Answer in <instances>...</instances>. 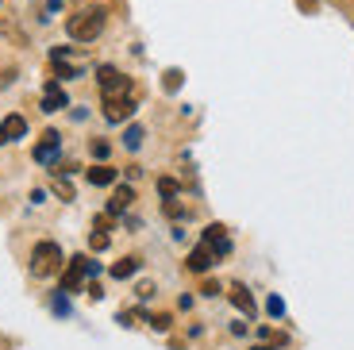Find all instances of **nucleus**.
<instances>
[{
	"instance_id": "21",
	"label": "nucleus",
	"mask_w": 354,
	"mask_h": 350,
	"mask_svg": "<svg viewBox=\"0 0 354 350\" xmlns=\"http://www.w3.org/2000/svg\"><path fill=\"white\" fill-rule=\"evenodd\" d=\"M58 4H62V0H50V12H54V8H58Z\"/></svg>"
},
{
	"instance_id": "7",
	"label": "nucleus",
	"mask_w": 354,
	"mask_h": 350,
	"mask_svg": "<svg viewBox=\"0 0 354 350\" xmlns=\"http://www.w3.org/2000/svg\"><path fill=\"white\" fill-rule=\"evenodd\" d=\"M58 150H62V139H58V131H46V135H43V142L35 147V162L50 166L54 158H58Z\"/></svg>"
},
{
	"instance_id": "13",
	"label": "nucleus",
	"mask_w": 354,
	"mask_h": 350,
	"mask_svg": "<svg viewBox=\"0 0 354 350\" xmlns=\"http://www.w3.org/2000/svg\"><path fill=\"white\" fill-rule=\"evenodd\" d=\"M231 300H235V304H239L243 308V312H254V300H250V293L247 289H243V285H235V289H231Z\"/></svg>"
},
{
	"instance_id": "5",
	"label": "nucleus",
	"mask_w": 354,
	"mask_h": 350,
	"mask_svg": "<svg viewBox=\"0 0 354 350\" xmlns=\"http://www.w3.org/2000/svg\"><path fill=\"white\" fill-rule=\"evenodd\" d=\"M201 243H204V246H212L216 258H227V254H231V239H227V231H223L220 223L204 228V239H201Z\"/></svg>"
},
{
	"instance_id": "9",
	"label": "nucleus",
	"mask_w": 354,
	"mask_h": 350,
	"mask_svg": "<svg viewBox=\"0 0 354 350\" xmlns=\"http://www.w3.org/2000/svg\"><path fill=\"white\" fill-rule=\"evenodd\" d=\"M212 262H216V254H212V246H204V243L189 254V270H193V273H208V270H212Z\"/></svg>"
},
{
	"instance_id": "18",
	"label": "nucleus",
	"mask_w": 354,
	"mask_h": 350,
	"mask_svg": "<svg viewBox=\"0 0 354 350\" xmlns=\"http://www.w3.org/2000/svg\"><path fill=\"white\" fill-rule=\"evenodd\" d=\"M104 246H108V235H104V231H97V235H93V250H104Z\"/></svg>"
},
{
	"instance_id": "2",
	"label": "nucleus",
	"mask_w": 354,
	"mask_h": 350,
	"mask_svg": "<svg viewBox=\"0 0 354 350\" xmlns=\"http://www.w3.org/2000/svg\"><path fill=\"white\" fill-rule=\"evenodd\" d=\"M62 270V246L58 243H39L31 250V273L35 277H50V273Z\"/></svg>"
},
{
	"instance_id": "22",
	"label": "nucleus",
	"mask_w": 354,
	"mask_h": 350,
	"mask_svg": "<svg viewBox=\"0 0 354 350\" xmlns=\"http://www.w3.org/2000/svg\"><path fill=\"white\" fill-rule=\"evenodd\" d=\"M254 350H274V347H254Z\"/></svg>"
},
{
	"instance_id": "4",
	"label": "nucleus",
	"mask_w": 354,
	"mask_h": 350,
	"mask_svg": "<svg viewBox=\"0 0 354 350\" xmlns=\"http://www.w3.org/2000/svg\"><path fill=\"white\" fill-rule=\"evenodd\" d=\"M88 273H97V262H88V258H73L70 270H66V277H62V293H73Z\"/></svg>"
},
{
	"instance_id": "11",
	"label": "nucleus",
	"mask_w": 354,
	"mask_h": 350,
	"mask_svg": "<svg viewBox=\"0 0 354 350\" xmlns=\"http://www.w3.org/2000/svg\"><path fill=\"white\" fill-rule=\"evenodd\" d=\"M88 181H93V185H112L115 181V169L112 166H93V169H88Z\"/></svg>"
},
{
	"instance_id": "14",
	"label": "nucleus",
	"mask_w": 354,
	"mask_h": 350,
	"mask_svg": "<svg viewBox=\"0 0 354 350\" xmlns=\"http://www.w3.org/2000/svg\"><path fill=\"white\" fill-rule=\"evenodd\" d=\"M127 204H131V189L124 185V189H115V196H112V204H108V208H112V212H124Z\"/></svg>"
},
{
	"instance_id": "20",
	"label": "nucleus",
	"mask_w": 354,
	"mask_h": 350,
	"mask_svg": "<svg viewBox=\"0 0 354 350\" xmlns=\"http://www.w3.org/2000/svg\"><path fill=\"white\" fill-rule=\"evenodd\" d=\"M93 154H97V158H108V142H93Z\"/></svg>"
},
{
	"instance_id": "3",
	"label": "nucleus",
	"mask_w": 354,
	"mask_h": 350,
	"mask_svg": "<svg viewBox=\"0 0 354 350\" xmlns=\"http://www.w3.org/2000/svg\"><path fill=\"white\" fill-rule=\"evenodd\" d=\"M97 85H100V97H104V100L131 97V81L115 70V66H100V70H97Z\"/></svg>"
},
{
	"instance_id": "16",
	"label": "nucleus",
	"mask_w": 354,
	"mask_h": 350,
	"mask_svg": "<svg viewBox=\"0 0 354 350\" xmlns=\"http://www.w3.org/2000/svg\"><path fill=\"white\" fill-rule=\"evenodd\" d=\"M266 312L274 315V320H281V315H285V300L281 297H270V300H266Z\"/></svg>"
},
{
	"instance_id": "15",
	"label": "nucleus",
	"mask_w": 354,
	"mask_h": 350,
	"mask_svg": "<svg viewBox=\"0 0 354 350\" xmlns=\"http://www.w3.org/2000/svg\"><path fill=\"white\" fill-rule=\"evenodd\" d=\"M124 142H127V150H139L142 147V127H127Z\"/></svg>"
},
{
	"instance_id": "10",
	"label": "nucleus",
	"mask_w": 354,
	"mask_h": 350,
	"mask_svg": "<svg viewBox=\"0 0 354 350\" xmlns=\"http://www.w3.org/2000/svg\"><path fill=\"white\" fill-rule=\"evenodd\" d=\"M58 108H66V93H62L58 81H50L46 93H43V112H58Z\"/></svg>"
},
{
	"instance_id": "17",
	"label": "nucleus",
	"mask_w": 354,
	"mask_h": 350,
	"mask_svg": "<svg viewBox=\"0 0 354 350\" xmlns=\"http://www.w3.org/2000/svg\"><path fill=\"white\" fill-rule=\"evenodd\" d=\"M158 189H162V196H174V193H177V181H169V177H162V181H158Z\"/></svg>"
},
{
	"instance_id": "1",
	"label": "nucleus",
	"mask_w": 354,
	"mask_h": 350,
	"mask_svg": "<svg viewBox=\"0 0 354 350\" xmlns=\"http://www.w3.org/2000/svg\"><path fill=\"white\" fill-rule=\"evenodd\" d=\"M104 19L108 16L100 8H88V12H81V16H73L70 24H66V27H70V39H73V43H93V39L104 31Z\"/></svg>"
},
{
	"instance_id": "8",
	"label": "nucleus",
	"mask_w": 354,
	"mask_h": 350,
	"mask_svg": "<svg viewBox=\"0 0 354 350\" xmlns=\"http://www.w3.org/2000/svg\"><path fill=\"white\" fill-rule=\"evenodd\" d=\"M27 135V120L24 116H8V120L0 123V142H16Z\"/></svg>"
},
{
	"instance_id": "12",
	"label": "nucleus",
	"mask_w": 354,
	"mask_h": 350,
	"mask_svg": "<svg viewBox=\"0 0 354 350\" xmlns=\"http://www.w3.org/2000/svg\"><path fill=\"white\" fill-rule=\"evenodd\" d=\"M135 270H139V258H124V262H115V266H112V277L124 281V277H131Z\"/></svg>"
},
{
	"instance_id": "6",
	"label": "nucleus",
	"mask_w": 354,
	"mask_h": 350,
	"mask_svg": "<svg viewBox=\"0 0 354 350\" xmlns=\"http://www.w3.org/2000/svg\"><path fill=\"white\" fill-rule=\"evenodd\" d=\"M131 112H135V97H112V100H104V120L108 123H124Z\"/></svg>"
},
{
	"instance_id": "19",
	"label": "nucleus",
	"mask_w": 354,
	"mask_h": 350,
	"mask_svg": "<svg viewBox=\"0 0 354 350\" xmlns=\"http://www.w3.org/2000/svg\"><path fill=\"white\" fill-rule=\"evenodd\" d=\"M54 312H62V315L70 312V304H66V297H54Z\"/></svg>"
}]
</instances>
